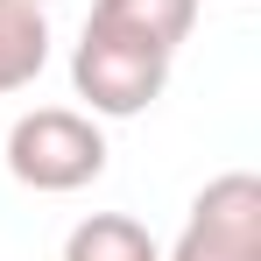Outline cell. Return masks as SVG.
Masks as SVG:
<instances>
[{
	"instance_id": "8992f818",
	"label": "cell",
	"mask_w": 261,
	"mask_h": 261,
	"mask_svg": "<svg viewBox=\"0 0 261 261\" xmlns=\"http://www.w3.org/2000/svg\"><path fill=\"white\" fill-rule=\"evenodd\" d=\"M64 261H163L155 247V233L127 212H92L71 226V240H64Z\"/></svg>"
},
{
	"instance_id": "52a82bcc",
	"label": "cell",
	"mask_w": 261,
	"mask_h": 261,
	"mask_svg": "<svg viewBox=\"0 0 261 261\" xmlns=\"http://www.w3.org/2000/svg\"><path fill=\"white\" fill-rule=\"evenodd\" d=\"M36 7H43V0H36Z\"/></svg>"
},
{
	"instance_id": "6da1fadb",
	"label": "cell",
	"mask_w": 261,
	"mask_h": 261,
	"mask_svg": "<svg viewBox=\"0 0 261 261\" xmlns=\"http://www.w3.org/2000/svg\"><path fill=\"white\" fill-rule=\"evenodd\" d=\"M0 155H7L14 184H29L43 198H64V191H85L106 170V134L78 106H36L14 127H0Z\"/></svg>"
},
{
	"instance_id": "277c9868",
	"label": "cell",
	"mask_w": 261,
	"mask_h": 261,
	"mask_svg": "<svg viewBox=\"0 0 261 261\" xmlns=\"http://www.w3.org/2000/svg\"><path fill=\"white\" fill-rule=\"evenodd\" d=\"M92 29H113L127 43L176 57V43L198 29V0H92Z\"/></svg>"
},
{
	"instance_id": "5b68a950",
	"label": "cell",
	"mask_w": 261,
	"mask_h": 261,
	"mask_svg": "<svg viewBox=\"0 0 261 261\" xmlns=\"http://www.w3.org/2000/svg\"><path fill=\"white\" fill-rule=\"evenodd\" d=\"M49 64V21L36 0H0V99L36 85Z\"/></svg>"
},
{
	"instance_id": "3957f363",
	"label": "cell",
	"mask_w": 261,
	"mask_h": 261,
	"mask_svg": "<svg viewBox=\"0 0 261 261\" xmlns=\"http://www.w3.org/2000/svg\"><path fill=\"white\" fill-rule=\"evenodd\" d=\"M170 261H261V176L254 170L212 176L191 198V219L176 233Z\"/></svg>"
},
{
	"instance_id": "7a4b0ae2",
	"label": "cell",
	"mask_w": 261,
	"mask_h": 261,
	"mask_svg": "<svg viewBox=\"0 0 261 261\" xmlns=\"http://www.w3.org/2000/svg\"><path fill=\"white\" fill-rule=\"evenodd\" d=\"M71 85H78V99H85L99 120H134V113H148V106L163 99L170 57L85 21V36H78V49H71Z\"/></svg>"
}]
</instances>
